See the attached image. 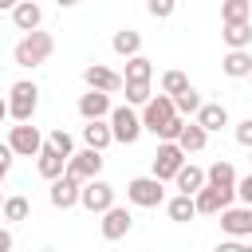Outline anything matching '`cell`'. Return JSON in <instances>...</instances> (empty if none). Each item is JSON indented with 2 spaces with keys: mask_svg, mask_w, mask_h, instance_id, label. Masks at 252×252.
Segmentation results:
<instances>
[{
  "mask_svg": "<svg viewBox=\"0 0 252 252\" xmlns=\"http://www.w3.org/2000/svg\"><path fill=\"white\" fill-rule=\"evenodd\" d=\"M51 51H55V39H51V32H24L20 35V43L12 47V59H16V67H28V71H35V67H43L47 59H51Z\"/></svg>",
  "mask_w": 252,
  "mask_h": 252,
  "instance_id": "1",
  "label": "cell"
},
{
  "mask_svg": "<svg viewBox=\"0 0 252 252\" xmlns=\"http://www.w3.org/2000/svg\"><path fill=\"white\" fill-rule=\"evenodd\" d=\"M35 106H39V87H35L32 79L12 83V91H8V118H16V122H32Z\"/></svg>",
  "mask_w": 252,
  "mask_h": 252,
  "instance_id": "2",
  "label": "cell"
},
{
  "mask_svg": "<svg viewBox=\"0 0 252 252\" xmlns=\"http://www.w3.org/2000/svg\"><path fill=\"white\" fill-rule=\"evenodd\" d=\"M110 130H114V142H122V146H134L138 138H142V114L126 102V106H114L110 110Z\"/></svg>",
  "mask_w": 252,
  "mask_h": 252,
  "instance_id": "3",
  "label": "cell"
},
{
  "mask_svg": "<svg viewBox=\"0 0 252 252\" xmlns=\"http://www.w3.org/2000/svg\"><path fill=\"white\" fill-rule=\"evenodd\" d=\"M126 201L130 205H138V209H158L161 201H165V189H161V177H134V181H126Z\"/></svg>",
  "mask_w": 252,
  "mask_h": 252,
  "instance_id": "4",
  "label": "cell"
},
{
  "mask_svg": "<svg viewBox=\"0 0 252 252\" xmlns=\"http://www.w3.org/2000/svg\"><path fill=\"white\" fill-rule=\"evenodd\" d=\"M173 114H177V106H173V94H165V91H161V94H150V102L142 106V126H146V130L158 138Z\"/></svg>",
  "mask_w": 252,
  "mask_h": 252,
  "instance_id": "5",
  "label": "cell"
},
{
  "mask_svg": "<svg viewBox=\"0 0 252 252\" xmlns=\"http://www.w3.org/2000/svg\"><path fill=\"white\" fill-rule=\"evenodd\" d=\"M185 150L177 146V142H158V150H154V177H161V181H173L177 177V169L185 165Z\"/></svg>",
  "mask_w": 252,
  "mask_h": 252,
  "instance_id": "6",
  "label": "cell"
},
{
  "mask_svg": "<svg viewBox=\"0 0 252 252\" xmlns=\"http://www.w3.org/2000/svg\"><path fill=\"white\" fill-rule=\"evenodd\" d=\"M79 205H83L87 213H98V217H102V213L114 205V185H110V181H102V177H91V181H83Z\"/></svg>",
  "mask_w": 252,
  "mask_h": 252,
  "instance_id": "7",
  "label": "cell"
},
{
  "mask_svg": "<svg viewBox=\"0 0 252 252\" xmlns=\"http://www.w3.org/2000/svg\"><path fill=\"white\" fill-rule=\"evenodd\" d=\"M8 146L16 150V158H35L43 150V134L32 126V122H16L8 130Z\"/></svg>",
  "mask_w": 252,
  "mask_h": 252,
  "instance_id": "8",
  "label": "cell"
},
{
  "mask_svg": "<svg viewBox=\"0 0 252 252\" xmlns=\"http://www.w3.org/2000/svg\"><path fill=\"white\" fill-rule=\"evenodd\" d=\"M67 173H75L79 181H91V177H98V173H102V150H94V146H83V150H75V154L67 158Z\"/></svg>",
  "mask_w": 252,
  "mask_h": 252,
  "instance_id": "9",
  "label": "cell"
},
{
  "mask_svg": "<svg viewBox=\"0 0 252 252\" xmlns=\"http://www.w3.org/2000/svg\"><path fill=\"white\" fill-rule=\"evenodd\" d=\"M79 193H83V181H79L75 173H59V177L51 181V189H47V201H51L55 209H75V205H79Z\"/></svg>",
  "mask_w": 252,
  "mask_h": 252,
  "instance_id": "10",
  "label": "cell"
},
{
  "mask_svg": "<svg viewBox=\"0 0 252 252\" xmlns=\"http://www.w3.org/2000/svg\"><path fill=\"white\" fill-rule=\"evenodd\" d=\"M220 228L228 236H252V205H224L220 209Z\"/></svg>",
  "mask_w": 252,
  "mask_h": 252,
  "instance_id": "11",
  "label": "cell"
},
{
  "mask_svg": "<svg viewBox=\"0 0 252 252\" xmlns=\"http://www.w3.org/2000/svg\"><path fill=\"white\" fill-rule=\"evenodd\" d=\"M35 169H39V177H43V181H55L59 173H67V154H63V150H55V146L43 138V150L35 154Z\"/></svg>",
  "mask_w": 252,
  "mask_h": 252,
  "instance_id": "12",
  "label": "cell"
},
{
  "mask_svg": "<svg viewBox=\"0 0 252 252\" xmlns=\"http://www.w3.org/2000/svg\"><path fill=\"white\" fill-rule=\"evenodd\" d=\"M102 240H122L130 228H134V217H130V209H122V205H110L106 213H102Z\"/></svg>",
  "mask_w": 252,
  "mask_h": 252,
  "instance_id": "13",
  "label": "cell"
},
{
  "mask_svg": "<svg viewBox=\"0 0 252 252\" xmlns=\"http://www.w3.org/2000/svg\"><path fill=\"white\" fill-rule=\"evenodd\" d=\"M83 83H87V87H94V91H106V94H118L126 79H122L118 71H110V67H102V63H91V67L83 71Z\"/></svg>",
  "mask_w": 252,
  "mask_h": 252,
  "instance_id": "14",
  "label": "cell"
},
{
  "mask_svg": "<svg viewBox=\"0 0 252 252\" xmlns=\"http://www.w3.org/2000/svg\"><path fill=\"white\" fill-rule=\"evenodd\" d=\"M110 94L106 91H94V87H87V94H79V114H83V122L87 118H110Z\"/></svg>",
  "mask_w": 252,
  "mask_h": 252,
  "instance_id": "15",
  "label": "cell"
},
{
  "mask_svg": "<svg viewBox=\"0 0 252 252\" xmlns=\"http://www.w3.org/2000/svg\"><path fill=\"white\" fill-rule=\"evenodd\" d=\"M205 181L217 185L228 201H236V169H232V161H213V165L205 169Z\"/></svg>",
  "mask_w": 252,
  "mask_h": 252,
  "instance_id": "16",
  "label": "cell"
},
{
  "mask_svg": "<svg viewBox=\"0 0 252 252\" xmlns=\"http://www.w3.org/2000/svg\"><path fill=\"white\" fill-rule=\"evenodd\" d=\"M193 201H197V217H220V209H224V205H232V201H228L217 185H209V181L193 193Z\"/></svg>",
  "mask_w": 252,
  "mask_h": 252,
  "instance_id": "17",
  "label": "cell"
},
{
  "mask_svg": "<svg viewBox=\"0 0 252 252\" xmlns=\"http://www.w3.org/2000/svg\"><path fill=\"white\" fill-rule=\"evenodd\" d=\"M220 71L228 79H248L252 75V51L248 47H228V55L220 59Z\"/></svg>",
  "mask_w": 252,
  "mask_h": 252,
  "instance_id": "18",
  "label": "cell"
},
{
  "mask_svg": "<svg viewBox=\"0 0 252 252\" xmlns=\"http://www.w3.org/2000/svg\"><path fill=\"white\" fill-rule=\"evenodd\" d=\"M12 24H16V32H35V28L43 24V8H39L35 0H20V4L12 8Z\"/></svg>",
  "mask_w": 252,
  "mask_h": 252,
  "instance_id": "19",
  "label": "cell"
},
{
  "mask_svg": "<svg viewBox=\"0 0 252 252\" xmlns=\"http://www.w3.org/2000/svg\"><path fill=\"white\" fill-rule=\"evenodd\" d=\"M114 142V130H110V118H87L83 126V146H94V150H106Z\"/></svg>",
  "mask_w": 252,
  "mask_h": 252,
  "instance_id": "20",
  "label": "cell"
},
{
  "mask_svg": "<svg viewBox=\"0 0 252 252\" xmlns=\"http://www.w3.org/2000/svg\"><path fill=\"white\" fill-rule=\"evenodd\" d=\"M177 146H181L185 154H201V150L209 146V130H205L197 118H193V122H185V126H181V134H177Z\"/></svg>",
  "mask_w": 252,
  "mask_h": 252,
  "instance_id": "21",
  "label": "cell"
},
{
  "mask_svg": "<svg viewBox=\"0 0 252 252\" xmlns=\"http://www.w3.org/2000/svg\"><path fill=\"white\" fill-rule=\"evenodd\" d=\"M197 122H201L209 134H217V130H224V126H228V106H224V102H201Z\"/></svg>",
  "mask_w": 252,
  "mask_h": 252,
  "instance_id": "22",
  "label": "cell"
},
{
  "mask_svg": "<svg viewBox=\"0 0 252 252\" xmlns=\"http://www.w3.org/2000/svg\"><path fill=\"white\" fill-rule=\"evenodd\" d=\"M165 213H169V220L189 224V220L197 217V201H193V193H177V197H169V201H165Z\"/></svg>",
  "mask_w": 252,
  "mask_h": 252,
  "instance_id": "23",
  "label": "cell"
},
{
  "mask_svg": "<svg viewBox=\"0 0 252 252\" xmlns=\"http://www.w3.org/2000/svg\"><path fill=\"white\" fill-rule=\"evenodd\" d=\"M220 39H224L228 47H252V20H232V24H224Z\"/></svg>",
  "mask_w": 252,
  "mask_h": 252,
  "instance_id": "24",
  "label": "cell"
},
{
  "mask_svg": "<svg viewBox=\"0 0 252 252\" xmlns=\"http://www.w3.org/2000/svg\"><path fill=\"white\" fill-rule=\"evenodd\" d=\"M110 47H114V55H122V59L138 55V51H142V32H134V28H122V32H114Z\"/></svg>",
  "mask_w": 252,
  "mask_h": 252,
  "instance_id": "25",
  "label": "cell"
},
{
  "mask_svg": "<svg viewBox=\"0 0 252 252\" xmlns=\"http://www.w3.org/2000/svg\"><path fill=\"white\" fill-rule=\"evenodd\" d=\"M173 185H177V193H197V189L205 185V169H201V165H193V161H185V165L177 169Z\"/></svg>",
  "mask_w": 252,
  "mask_h": 252,
  "instance_id": "26",
  "label": "cell"
},
{
  "mask_svg": "<svg viewBox=\"0 0 252 252\" xmlns=\"http://www.w3.org/2000/svg\"><path fill=\"white\" fill-rule=\"evenodd\" d=\"M122 79H130V83H150V79H154V63H150V59L138 51V55H130V59H126Z\"/></svg>",
  "mask_w": 252,
  "mask_h": 252,
  "instance_id": "27",
  "label": "cell"
},
{
  "mask_svg": "<svg viewBox=\"0 0 252 252\" xmlns=\"http://www.w3.org/2000/svg\"><path fill=\"white\" fill-rule=\"evenodd\" d=\"M252 20V0H220V24Z\"/></svg>",
  "mask_w": 252,
  "mask_h": 252,
  "instance_id": "28",
  "label": "cell"
},
{
  "mask_svg": "<svg viewBox=\"0 0 252 252\" xmlns=\"http://www.w3.org/2000/svg\"><path fill=\"white\" fill-rule=\"evenodd\" d=\"M0 217L4 220H28L32 217V205H28V197H4V209H0Z\"/></svg>",
  "mask_w": 252,
  "mask_h": 252,
  "instance_id": "29",
  "label": "cell"
},
{
  "mask_svg": "<svg viewBox=\"0 0 252 252\" xmlns=\"http://www.w3.org/2000/svg\"><path fill=\"white\" fill-rule=\"evenodd\" d=\"M173 106H177V114H197V110H201V94L193 91V83H189L181 94H173Z\"/></svg>",
  "mask_w": 252,
  "mask_h": 252,
  "instance_id": "30",
  "label": "cell"
},
{
  "mask_svg": "<svg viewBox=\"0 0 252 252\" xmlns=\"http://www.w3.org/2000/svg\"><path fill=\"white\" fill-rule=\"evenodd\" d=\"M122 91H126V102H130V106H146V102H150V94H154V91H150V83H130V79L122 83Z\"/></svg>",
  "mask_w": 252,
  "mask_h": 252,
  "instance_id": "31",
  "label": "cell"
},
{
  "mask_svg": "<svg viewBox=\"0 0 252 252\" xmlns=\"http://www.w3.org/2000/svg\"><path fill=\"white\" fill-rule=\"evenodd\" d=\"M185 87H189V75H185V71H165V75H161V91H165V94H181Z\"/></svg>",
  "mask_w": 252,
  "mask_h": 252,
  "instance_id": "32",
  "label": "cell"
},
{
  "mask_svg": "<svg viewBox=\"0 0 252 252\" xmlns=\"http://www.w3.org/2000/svg\"><path fill=\"white\" fill-rule=\"evenodd\" d=\"M146 12H150L154 20H169V16L177 12V0H146Z\"/></svg>",
  "mask_w": 252,
  "mask_h": 252,
  "instance_id": "33",
  "label": "cell"
},
{
  "mask_svg": "<svg viewBox=\"0 0 252 252\" xmlns=\"http://www.w3.org/2000/svg\"><path fill=\"white\" fill-rule=\"evenodd\" d=\"M47 142H51V146H55V150H63V154H67V158H71V154H75V138H71V134H67V130H63V126H59V130H51V134H47Z\"/></svg>",
  "mask_w": 252,
  "mask_h": 252,
  "instance_id": "34",
  "label": "cell"
},
{
  "mask_svg": "<svg viewBox=\"0 0 252 252\" xmlns=\"http://www.w3.org/2000/svg\"><path fill=\"white\" fill-rule=\"evenodd\" d=\"M232 138L244 146V150H252V118H244V122H236L232 126Z\"/></svg>",
  "mask_w": 252,
  "mask_h": 252,
  "instance_id": "35",
  "label": "cell"
},
{
  "mask_svg": "<svg viewBox=\"0 0 252 252\" xmlns=\"http://www.w3.org/2000/svg\"><path fill=\"white\" fill-rule=\"evenodd\" d=\"M12 158H16V150L4 142L0 146V185H4V177H8V169H12Z\"/></svg>",
  "mask_w": 252,
  "mask_h": 252,
  "instance_id": "36",
  "label": "cell"
},
{
  "mask_svg": "<svg viewBox=\"0 0 252 252\" xmlns=\"http://www.w3.org/2000/svg\"><path fill=\"white\" fill-rule=\"evenodd\" d=\"M236 197H240L244 205H252V173H244V177H236Z\"/></svg>",
  "mask_w": 252,
  "mask_h": 252,
  "instance_id": "37",
  "label": "cell"
},
{
  "mask_svg": "<svg viewBox=\"0 0 252 252\" xmlns=\"http://www.w3.org/2000/svg\"><path fill=\"white\" fill-rule=\"evenodd\" d=\"M12 244H16V240H12V232H8V228H0V252H8Z\"/></svg>",
  "mask_w": 252,
  "mask_h": 252,
  "instance_id": "38",
  "label": "cell"
},
{
  "mask_svg": "<svg viewBox=\"0 0 252 252\" xmlns=\"http://www.w3.org/2000/svg\"><path fill=\"white\" fill-rule=\"evenodd\" d=\"M16 4H20V0H0V12H12Z\"/></svg>",
  "mask_w": 252,
  "mask_h": 252,
  "instance_id": "39",
  "label": "cell"
},
{
  "mask_svg": "<svg viewBox=\"0 0 252 252\" xmlns=\"http://www.w3.org/2000/svg\"><path fill=\"white\" fill-rule=\"evenodd\" d=\"M8 118V98H0V122Z\"/></svg>",
  "mask_w": 252,
  "mask_h": 252,
  "instance_id": "40",
  "label": "cell"
},
{
  "mask_svg": "<svg viewBox=\"0 0 252 252\" xmlns=\"http://www.w3.org/2000/svg\"><path fill=\"white\" fill-rule=\"evenodd\" d=\"M55 4H59V8H75L79 0H55Z\"/></svg>",
  "mask_w": 252,
  "mask_h": 252,
  "instance_id": "41",
  "label": "cell"
},
{
  "mask_svg": "<svg viewBox=\"0 0 252 252\" xmlns=\"http://www.w3.org/2000/svg\"><path fill=\"white\" fill-rule=\"evenodd\" d=\"M0 209H4V193H0Z\"/></svg>",
  "mask_w": 252,
  "mask_h": 252,
  "instance_id": "42",
  "label": "cell"
},
{
  "mask_svg": "<svg viewBox=\"0 0 252 252\" xmlns=\"http://www.w3.org/2000/svg\"><path fill=\"white\" fill-rule=\"evenodd\" d=\"M248 83H252V75H248Z\"/></svg>",
  "mask_w": 252,
  "mask_h": 252,
  "instance_id": "43",
  "label": "cell"
}]
</instances>
